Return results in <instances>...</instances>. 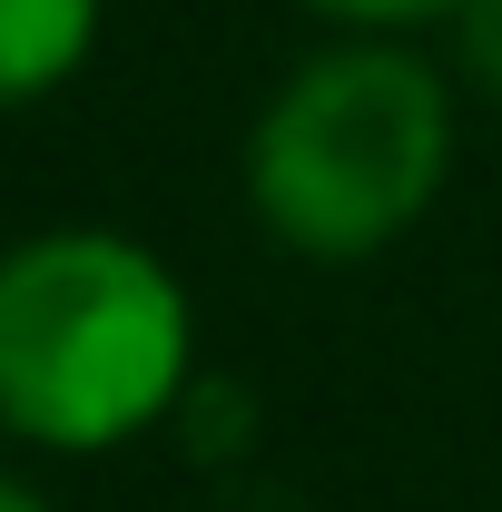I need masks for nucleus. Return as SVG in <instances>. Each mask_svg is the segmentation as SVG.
Listing matches in <instances>:
<instances>
[{
    "mask_svg": "<svg viewBox=\"0 0 502 512\" xmlns=\"http://www.w3.org/2000/svg\"><path fill=\"white\" fill-rule=\"evenodd\" d=\"M306 10L345 20V30H375V40H394V30H424V20H453L463 0H306Z\"/></svg>",
    "mask_w": 502,
    "mask_h": 512,
    "instance_id": "39448f33",
    "label": "nucleus"
},
{
    "mask_svg": "<svg viewBox=\"0 0 502 512\" xmlns=\"http://www.w3.org/2000/svg\"><path fill=\"white\" fill-rule=\"evenodd\" d=\"M188 384V296L138 237L60 227L0 256V424L50 453L148 434Z\"/></svg>",
    "mask_w": 502,
    "mask_h": 512,
    "instance_id": "f257e3e1",
    "label": "nucleus"
},
{
    "mask_svg": "<svg viewBox=\"0 0 502 512\" xmlns=\"http://www.w3.org/2000/svg\"><path fill=\"white\" fill-rule=\"evenodd\" d=\"M453 168L443 69L394 40H345L306 60L247 138V197L266 237L296 256H375L394 247Z\"/></svg>",
    "mask_w": 502,
    "mask_h": 512,
    "instance_id": "f03ea898",
    "label": "nucleus"
},
{
    "mask_svg": "<svg viewBox=\"0 0 502 512\" xmlns=\"http://www.w3.org/2000/svg\"><path fill=\"white\" fill-rule=\"evenodd\" d=\"M453 50H463V79L502 99V0H463L453 10Z\"/></svg>",
    "mask_w": 502,
    "mask_h": 512,
    "instance_id": "20e7f679",
    "label": "nucleus"
},
{
    "mask_svg": "<svg viewBox=\"0 0 502 512\" xmlns=\"http://www.w3.org/2000/svg\"><path fill=\"white\" fill-rule=\"evenodd\" d=\"M99 40V0H0V109L60 89Z\"/></svg>",
    "mask_w": 502,
    "mask_h": 512,
    "instance_id": "7ed1b4c3",
    "label": "nucleus"
},
{
    "mask_svg": "<svg viewBox=\"0 0 502 512\" xmlns=\"http://www.w3.org/2000/svg\"><path fill=\"white\" fill-rule=\"evenodd\" d=\"M0 512H50V503H40V493H30L20 473H0Z\"/></svg>",
    "mask_w": 502,
    "mask_h": 512,
    "instance_id": "423d86ee",
    "label": "nucleus"
}]
</instances>
